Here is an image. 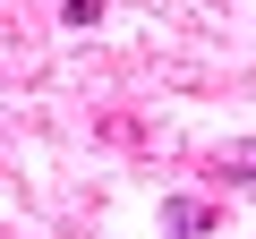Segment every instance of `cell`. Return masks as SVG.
<instances>
[{"mask_svg":"<svg viewBox=\"0 0 256 239\" xmlns=\"http://www.w3.org/2000/svg\"><path fill=\"white\" fill-rule=\"evenodd\" d=\"M162 230H171V239H205V230H214V214H205L196 196H171V205H162Z\"/></svg>","mask_w":256,"mask_h":239,"instance_id":"obj_1","label":"cell"},{"mask_svg":"<svg viewBox=\"0 0 256 239\" xmlns=\"http://www.w3.org/2000/svg\"><path fill=\"white\" fill-rule=\"evenodd\" d=\"M214 171H230V180H256V137H248V146H230V154H214Z\"/></svg>","mask_w":256,"mask_h":239,"instance_id":"obj_2","label":"cell"},{"mask_svg":"<svg viewBox=\"0 0 256 239\" xmlns=\"http://www.w3.org/2000/svg\"><path fill=\"white\" fill-rule=\"evenodd\" d=\"M60 18H68V26H94V18H102V0H68Z\"/></svg>","mask_w":256,"mask_h":239,"instance_id":"obj_3","label":"cell"}]
</instances>
